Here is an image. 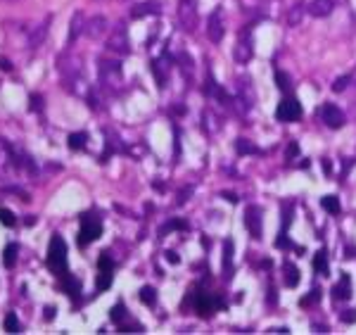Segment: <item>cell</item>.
Segmentation results:
<instances>
[{"mask_svg":"<svg viewBox=\"0 0 356 335\" xmlns=\"http://www.w3.org/2000/svg\"><path fill=\"white\" fill-rule=\"evenodd\" d=\"M126 316H128V314H126V307L121 304V302H119V304H114V307H112V312H109V318H112L114 323H121Z\"/></svg>","mask_w":356,"mask_h":335,"instance_id":"4dcf8cb0","label":"cell"},{"mask_svg":"<svg viewBox=\"0 0 356 335\" xmlns=\"http://www.w3.org/2000/svg\"><path fill=\"white\" fill-rule=\"evenodd\" d=\"M48 269L55 276L67 274V242L57 233L50 238V245H48Z\"/></svg>","mask_w":356,"mask_h":335,"instance_id":"6da1fadb","label":"cell"},{"mask_svg":"<svg viewBox=\"0 0 356 335\" xmlns=\"http://www.w3.org/2000/svg\"><path fill=\"white\" fill-rule=\"evenodd\" d=\"M31 110L34 112H38V110H43V98L38 93H34L31 95Z\"/></svg>","mask_w":356,"mask_h":335,"instance_id":"74e56055","label":"cell"},{"mask_svg":"<svg viewBox=\"0 0 356 335\" xmlns=\"http://www.w3.org/2000/svg\"><path fill=\"white\" fill-rule=\"evenodd\" d=\"M207 36H209V40H214V43H218V40L223 38V21H221V15H218V12L209 15V26H207Z\"/></svg>","mask_w":356,"mask_h":335,"instance_id":"4fadbf2b","label":"cell"},{"mask_svg":"<svg viewBox=\"0 0 356 335\" xmlns=\"http://www.w3.org/2000/svg\"><path fill=\"white\" fill-rule=\"evenodd\" d=\"M320 207H323L325 212H330V214H339L337 195H325V197H320Z\"/></svg>","mask_w":356,"mask_h":335,"instance_id":"484cf974","label":"cell"},{"mask_svg":"<svg viewBox=\"0 0 356 335\" xmlns=\"http://www.w3.org/2000/svg\"><path fill=\"white\" fill-rule=\"evenodd\" d=\"M86 143H88V133H83V131L71 133L69 136V148L71 150H83L86 148Z\"/></svg>","mask_w":356,"mask_h":335,"instance_id":"4316f807","label":"cell"},{"mask_svg":"<svg viewBox=\"0 0 356 335\" xmlns=\"http://www.w3.org/2000/svg\"><path fill=\"white\" fill-rule=\"evenodd\" d=\"M45 318H48V321L55 318V307H45Z\"/></svg>","mask_w":356,"mask_h":335,"instance_id":"ee69618b","label":"cell"},{"mask_svg":"<svg viewBox=\"0 0 356 335\" xmlns=\"http://www.w3.org/2000/svg\"><path fill=\"white\" fill-rule=\"evenodd\" d=\"M0 223L7 226V228H12V226L17 223V219H15V214H12L10 209H2V207H0Z\"/></svg>","mask_w":356,"mask_h":335,"instance_id":"d6a6232c","label":"cell"},{"mask_svg":"<svg viewBox=\"0 0 356 335\" xmlns=\"http://www.w3.org/2000/svg\"><path fill=\"white\" fill-rule=\"evenodd\" d=\"M45 34H48V26H45V24H43V26H38V29L34 31V36H31V45H38V43L45 38Z\"/></svg>","mask_w":356,"mask_h":335,"instance_id":"e575fe53","label":"cell"},{"mask_svg":"<svg viewBox=\"0 0 356 335\" xmlns=\"http://www.w3.org/2000/svg\"><path fill=\"white\" fill-rule=\"evenodd\" d=\"M223 307V302L221 299H216L214 295H209V293H199L197 290L195 295V312L199 314V316H209V314H214L216 309H221Z\"/></svg>","mask_w":356,"mask_h":335,"instance_id":"ba28073f","label":"cell"},{"mask_svg":"<svg viewBox=\"0 0 356 335\" xmlns=\"http://www.w3.org/2000/svg\"><path fill=\"white\" fill-rule=\"evenodd\" d=\"M5 331L7 333H19L21 331V326H19V318L15 312H10L7 316H5Z\"/></svg>","mask_w":356,"mask_h":335,"instance_id":"f1b7e54d","label":"cell"},{"mask_svg":"<svg viewBox=\"0 0 356 335\" xmlns=\"http://www.w3.org/2000/svg\"><path fill=\"white\" fill-rule=\"evenodd\" d=\"M339 318H342L344 323H356V309H347V312H344Z\"/></svg>","mask_w":356,"mask_h":335,"instance_id":"f35d334b","label":"cell"},{"mask_svg":"<svg viewBox=\"0 0 356 335\" xmlns=\"http://www.w3.org/2000/svg\"><path fill=\"white\" fill-rule=\"evenodd\" d=\"M323 171H325L328 176H330V171H333V164H330L328 159H323Z\"/></svg>","mask_w":356,"mask_h":335,"instance_id":"bcb514c9","label":"cell"},{"mask_svg":"<svg viewBox=\"0 0 356 335\" xmlns=\"http://www.w3.org/2000/svg\"><path fill=\"white\" fill-rule=\"evenodd\" d=\"M169 69H171V64L161 57V59H152V74L157 79V83H159L161 88L166 86V81H169Z\"/></svg>","mask_w":356,"mask_h":335,"instance_id":"5bb4252c","label":"cell"},{"mask_svg":"<svg viewBox=\"0 0 356 335\" xmlns=\"http://www.w3.org/2000/svg\"><path fill=\"white\" fill-rule=\"evenodd\" d=\"M276 119L283 121V124H292V121H299L302 119V105L295 95H285L283 102L278 105L276 110Z\"/></svg>","mask_w":356,"mask_h":335,"instance_id":"3957f363","label":"cell"},{"mask_svg":"<svg viewBox=\"0 0 356 335\" xmlns=\"http://www.w3.org/2000/svg\"><path fill=\"white\" fill-rule=\"evenodd\" d=\"M0 69H2V72H12V64H10V59L0 57Z\"/></svg>","mask_w":356,"mask_h":335,"instance_id":"b9f144b4","label":"cell"},{"mask_svg":"<svg viewBox=\"0 0 356 335\" xmlns=\"http://www.w3.org/2000/svg\"><path fill=\"white\" fill-rule=\"evenodd\" d=\"M223 197H226L228 202H237V200H240V197H237L235 193H223Z\"/></svg>","mask_w":356,"mask_h":335,"instance_id":"f6af8a7d","label":"cell"},{"mask_svg":"<svg viewBox=\"0 0 356 335\" xmlns=\"http://www.w3.org/2000/svg\"><path fill=\"white\" fill-rule=\"evenodd\" d=\"M17 252H19V247L15 245V242L5 247V252H2L5 257H2V261H5V266H7V269H12V266L17 264Z\"/></svg>","mask_w":356,"mask_h":335,"instance_id":"83f0119b","label":"cell"},{"mask_svg":"<svg viewBox=\"0 0 356 335\" xmlns=\"http://www.w3.org/2000/svg\"><path fill=\"white\" fill-rule=\"evenodd\" d=\"M166 259L171 261V264H178V261H180V257H178L176 252H166Z\"/></svg>","mask_w":356,"mask_h":335,"instance_id":"7bdbcfd3","label":"cell"},{"mask_svg":"<svg viewBox=\"0 0 356 335\" xmlns=\"http://www.w3.org/2000/svg\"><path fill=\"white\" fill-rule=\"evenodd\" d=\"M320 119H323V124H325L328 129H342L344 121H347V119H344V112L339 110L337 105H330V102L320 107Z\"/></svg>","mask_w":356,"mask_h":335,"instance_id":"9c48e42d","label":"cell"},{"mask_svg":"<svg viewBox=\"0 0 356 335\" xmlns=\"http://www.w3.org/2000/svg\"><path fill=\"white\" fill-rule=\"evenodd\" d=\"M352 81H356V74H354V79H352Z\"/></svg>","mask_w":356,"mask_h":335,"instance_id":"7dc6e473","label":"cell"},{"mask_svg":"<svg viewBox=\"0 0 356 335\" xmlns=\"http://www.w3.org/2000/svg\"><path fill=\"white\" fill-rule=\"evenodd\" d=\"M333 295H335L337 299H349L352 297V278H349L347 274L339 276V283L333 288Z\"/></svg>","mask_w":356,"mask_h":335,"instance_id":"2e32d148","label":"cell"},{"mask_svg":"<svg viewBox=\"0 0 356 335\" xmlns=\"http://www.w3.org/2000/svg\"><path fill=\"white\" fill-rule=\"evenodd\" d=\"M237 93L242 95V102H245V107H249V105L254 102V93L249 91V81H247V79H240V83H237Z\"/></svg>","mask_w":356,"mask_h":335,"instance_id":"d4e9b609","label":"cell"},{"mask_svg":"<svg viewBox=\"0 0 356 335\" xmlns=\"http://www.w3.org/2000/svg\"><path fill=\"white\" fill-rule=\"evenodd\" d=\"M138 297H140L142 304H147V307H155V302H157V290H155L152 285H145V288H140Z\"/></svg>","mask_w":356,"mask_h":335,"instance_id":"cb8c5ba5","label":"cell"},{"mask_svg":"<svg viewBox=\"0 0 356 335\" xmlns=\"http://www.w3.org/2000/svg\"><path fill=\"white\" fill-rule=\"evenodd\" d=\"M81 31H86V21H83V15L81 12H76L74 19H71V29H69V43H74Z\"/></svg>","mask_w":356,"mask_h":335,"instance_id":"7402d4cb","label":"cell"},{"mask_svg":"<svg viewBox=\"0 0 356 335\" xmlns=\"http://www.w3.org/2000/svg\"><path fill=\"white\" fill-rule=\"evenodd\" d=\"M100 81L105 83L109 91H117V88L124 83L121 64H119V62H109V59H105V62L100 64Z\"/></svg>","mask_w":356,"mask_h":335,"instance_id":"277c9868","label":"cell"},{"mask_svg":"<svg viewBox=\"0 0 356 335\" xmlns=\"http://www.w3.org/2000/svg\"><path fill=\"white\" fill-rule=\"evenodd\" d=\"M107 48L109 50H114V53H119V55H126L131 48H128V34H126L124 24H119L117 29H114V34L109 36L107 40Z\"/></svg>","mask_w":356,"mask_h":335,"instance_id":"30bf717a","label":"cell"},{"mask_svg":"<svg viewBox=\"0 0 356 335\" xmlns=\"http://www.w3.org/2000/svg\"><path fill=\"white\" fill-rule=\"evenodd\" d=\"M57 69H59V74L64 76L67 81H76L79 79V59L71 55H59L57 57Z\"/></svg>","mask_w":356,"mask_h":335,"instance_id":"8fae6325","label":"cell"},{"mask_svg":"<svg viewBox=\"0 0 356 335\" xmlns=\"http://www.w3.org/2000/svg\"><path fill=\"white\" fill-rule=\"evenodd\" d=\"M235 150H237L240 155H254V152H257V148H254L252 143H247V138H240V140H235Z\"/></svg>","mask_w":356,"mask_h":335,"instance_id":"1f68e13d","label":"cell"},{"mask_svg":"<svg viewBox=\"0 0 356 335\" xmlns=\"http://www.w3.org/2000/svg\"><path fill=\"white\" fill-rule=\"evenodd\" d=\"M299 278H302V276H299V269H297L295 264L287 261V264H285V285H287V288H297V285H299Z\"/></svg>","mask_w":356,"mask_h":335,"instance_id":"44dd1931","label":"cell"},{"mask_svg":"<svg viewBox=\"0 0 356 335\" xmlns=\"http://www.w3.org/2000/svg\"><path fill=\"white\" fill-rule=\"evenodd\" d=\"M178 21L185 31H195L197 26V2L195 0H180L178 5Z\"/></svg>","mask_w":356,"mask_h":335,"instance_id":"8992f818","label":"cell"},{"mask_svg":"<svg viewBox=\"0 0 356 335\" xmlns=\"http://www.w3.org/2000/svg\"><path fill=\"white\" fill-rule=\"evenodd\" d=\"M297 152H299V145H297V143H292V145L287 148V159H292V157H297Z\"/></svg>","mask_w":356,"mask_h":335,"instance_id":"ab89813d","label":"cell"},{"mask_svg":"<svg viewBox=\"0 0 356 335\" xmlns=\"http://www.w3.org/2000/svg\"><path fill=\"white\" fill-rule=\"evenodd\" d=\"M59 278H62V288H64V293H67V295L76 302L79 295H81V283H79V278H76V276H71L69 271H67V274H62Z\"/></svg>","mask_w":356,"mask_h":335,"instance_id":"7c38bea8","label":"cell"},{"mask_svg":"<svg viewBox=\"0 0 356 335\" xmlns=\"http://www.w3.org/2000/svg\"><path fill=\"white\" fill-rule=\"evenodd\" d=\"M105 31H107V19L105 17H93L88 21V26H86V34H88L90 38H100Z\"/></svg>","mask_w":356,"mask_h":335,"instance_id":"d6986e66","label":"cell"},{"mask_svg":"<svg viewBox=\"0 0 356 335\" xmlns=\"http://www.w3.org/2000/svg\"><path fill=\"white\" fill-rule=\"evenodd\" d=\"M102 236V221L95 217V214H83L81 217V231L76 236L79 247H88L93 240H98Z\"/></svg>","mask_w":356,"mask_h":335,"instance_id":"7a4b0ae2","label":"cell"},{"mask_svg":"<svg viewBox=\"0 0 356 335\" xmlns=\"http://www.w3.org/2000/svg\"><path fill=\"white\" fill-rule=\"evenodd\" d=\"M304 17V5H295L292 10H290V15H287V21H290V26H297Z\"/></svg>","mask_w":356,"mask_h":335,"instance_id":"f546056e","label":"cell"},{"mask_svg":"<svg viewBox=\"0 0 356 335\" xmlns=\"http://www.w3.org/2000/svg\"><path fill=\"white\" fill-rule=\"evenodd\" d=\"M223 274L226 276L233 274V240L223 242Z\"/></svg>","mask_w":356,"mask_h":335,"instance_id":"603a6c76","label":"cell"},{"mask_svg":"<svg viewBox=\"0 0 356 335\" xmlns=\"http://www.w3.org/2000/svg\"><path fill=\"white\" fill-rule=\"evenodd\" d=\"M112 278H114V261L109 257V252H102L100 259H98V278H95L98 293L107 290V288L112 285Z\"/></svg>","mask_w":356,"mask_h":335,"instance_id":"5b68a950","label":"cell"},{"mask_svg":"<svg viewBox=\"0 0 356 335\" xmlns=\"http://www.w3.org/2000/svg\"><path fill=\"white\" fill-rule=\"evenodd\" d=\"M252 55H254V50H252V43H249L247 38H245L242 43H237V45H235V50H233V59H235V62H240V64L249 62Z\"/></svg>","mask_w":356,"mask_h":335,"instance_id":"9a60e30c","label":"cell"},{"mask_svg":"<svg viewBox=\"0 0 356 335\" xmlns=\"http://www.w3.org/2000/svg\"><path fill=\"white\" fill-rule=\"evenodd\" d=\"M264 212H261V207L257 205H249L247 212H245V226H247L249 236L252 238H261V233H264V217H261Z\"/></svg>","mask_w":356,"mask_h":335,"instance_id":"52a82bcc","label":"cell"},{"mask_svg":"<svg viewBox=\"0 0 356 335\" xmlns=\"http://www.w3.org/2000/svg\"><path fill=\"white\" fill-rule=\"evenodd\" d=\"M318 299H320V290H318V288H314V293H311V295H306V297L302 299V307H309V304H316Z\"/></svg>","mask_w":356,"mask_h":335,"instance_id":"8d00e7d4","label":"cell"},{"mask_svg":"<svg viewBox=\"0 0 356 335\" xmlns=\"http://www.w3.org/2000/svg\"><path fill=\"white\" fill-rule=\"evenodd\" d=\"M349 83H352V76H339L337 81L333 83V91H335V93H342V91H344Z\"/></svg>","mask_w":356,"mask_h":335,"instance_id":"836d02e7","label":"cell"},{"mask_svg":"<svg viewBox=\"0 0 356 335\" xmlns=\"http://www.w3.org/2000/svg\"><path fill=\"white\" fill-rule=\"evenodd\" d=\"M333 5H335V0H311L309 12H311L314 17H325V15L333 12Z\"/></svg>","mask_w":356,"mask_h":335,"instance_id":"e0dca14e","label":"cell"},{"mask_svg":"<svg viewBox=\"0 0 356 335\" xmlns=\"http://www.w3.org/2000/svg\"><path fill=\"white\" fill-rule=\"evenodd\" d=\"M276 79H278V88L280 91H290V76L285 74V72H278Z\"/></svg>","mask_w":356,"mask_h":335,"instance_id":"d590c367","label":"cell"},{"mask_svg":"<svg viewBox=\"0 0 356 335\" xmlns=\"http://www.w3.org/2000/svg\"><path fill=\"white\" fill-rule=\"evenodd\" d=\"M314 269H316V274H320V276H330V269H328V252H325V250H318V252H316V257H314Z\"/></svg>","mask_w":356,"mask_h":335,"instance_id":"ffe728a7","label":"cell"},{"mask_svg":"<svg viewBox=\"0 0 356 335\" xmlns=\"http://www.w3.org/2000/svg\"><path fill=\"white\" fill-rule=\"evenodd\" d=\"M169 228H185V223H183V221H171V223H166V226H164V231H161V233H166V231H169Z\"/></svg>","mask_w":356,"mask_h":335,"instance_id":"60d3db41","label":"cell"},{"mask_svg":"<svg viewBox=\"0 0 356 335\" xmlns=\"http://www.w3.org/2000/svg\"><path fill=\"white\" fill-rule=\"evenodd\" d=\"M159 12H161L159 2H142V5H138V7H133L131 17L142 19V17H147V15H159Z\"/></svg>","mask_w":356,"mask_h":335,"instance_id":"ac0fdd59","label":"cell"}]
</instances>
